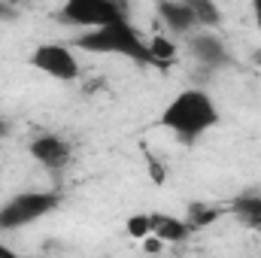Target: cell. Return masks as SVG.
Segmentation results:
<instances>
[{
	"label": "cell",
	"mask_w": 261,
	"mask_h": 258,
	"mask_svg": "<svg viewBox=\"0 0 261 258\" xmlns=\"http://www.w3.org/2000/svg\"><path fill=\"white\" fill-rule=\"evenodd\" d=\"M58 18L67 24H82V28H103L119 18H128L125 3L116 0H70L58 9Z\"/></svg>",
	"instance_id": "4"
},
{
	"label": "cell",
	"mask_w": 261,
	"mask_h": 258,
	"mask_svg": "<svg viewBox=\"0 0 261 258\" xmlns=\"http://www.w3.org/2000/svg\"><path fill=\"white\" fill-rule=\"evenodd\" d=\"M61 194L55 192H18L0 207V231H21L40 219H46L52 210H58Z\"/></svg>",
	"instance_id": "3"
},
{
	"label": "cell",
	"mask_w": 261,
	"mask_h": 258,
	"mask_svg": "<svg viewBox=\"0 0 261 258\" xmlns=\"http://www.w3.org/2000/svg\"><path fill=\"white\" fill-rule=\"evenodd\" d=\"M128 234L146 240V237H149V216H130L128 219Z\"/></svg>",
	"instance_id": "14"
},
{
	"label": "cell",
	"mask_w": 261,
	"mask_h": 258,
	"mask_svg": "<svg viewBox=\"0 0 261 258\" xmlns=\"http://www.w3.org/2000/svg\"><path fill=\"white\" fill-rule=\"evenodd\" d=\"M252 12L258 15V24H261V0H258V3H252Z\"/></svg>",
	"instance_id": "17"
},
{
	"label": "cell",
	"mask_w": 261,
	"mask_h": 258,
	"mask_svg": "<svg viewBox=\"0 0 261 258\" xmlns=\"http://www.w3.org/2000/svg\"><path fill=\"white\" fill-rule=\"evenodd\" d=\"M0 258H24V255H18L12 246H6V243H0Z\"/></svg>",
	"instance_id": "15"
},
{
	"label": "cell",
	"mask_w": 261,
	"mask_h": 258,
	"mask_svg": "<svg viewBox=\"0 0 261 258\" xmlns=\"http://www.w3.org/2000/svg\"><path fill=\"white\" fill-rule=\"evenodd\" d=\"M158 18L161 24L170 28V34H179V37H192L197 34V18L189 6V0H164L158 3Z\"/></svg>",
	"instance_id": "8"
},
{
	"label": "cell",
	"mask_w": 261,
	"mask_h": 258,
	"mask_svg": "<svg viewBox=\"0 0 261 258\" xmlns=\"http://www.w3.org/2000/svg\"><path fill=\"white\" fill-rule=\"evenodd\" d=\"M189 6L197 18V28H216L222 21V9L213 0H189Z\"/></svg>",
	"instance_id": "11"
},
{
	"label": "cell",
	"mask_w": 261,
	"mask_h": 258,
	"mask_svg": "<svg viewBox=\"0 0 261 258\" xmlns=\"http://www.w3.org/2000/svg\"><path fill=\"white\" fill-rule=\"evenodd\" d=\"M219 216H222V210H216V207H203V203H192V210H189L186 222H189V228L195 231V228H203V225H213V222H216Z\"/></svg>",
	"instance_id": "13"
},
{
	"label": "cell",
	"mask_w": 261,
	"mask_h": 258,
	"mask_svg": "<svg viewBox=\"0 0 261 258\" xmlns=\"http://www.w3.org/2000/svg\"><path fill=\"white\" fill-rule=\"evenodd\" d=\"M189 55L206 70H222L231 64V52H228L225 40L216 37L213 31H197L189 37Z\"/></svg>",
	"instance_id": "6"
},
{
	"label": "cell",
	"mask_w": 261,
	"mask_h": 258,
	"mask_svg": "<svg viewBox=\"0 0 261 258\" xmlns=\"http://www.w3.org/2000/svg\"><path fill=\"white\" fill-rule=\"evenodd\" d=\"M216 125H219V110L203 88H182L161 110V128H167L186 146H192L197 137H203Z\"/></svg>",
	"instance_id": "1"
},
{
	"label": "cell",
	"mask_w": 261,
	"mask_h": 258,
	"mask_svg": "<svg viewBox=\"0 0 261 258\" xmlns=\"http://www.w3.org/2000/svg\"><path fill=\"white\" fill-rule=\"evenodd\" d=\"M149 52L155 58V67H167V64H173V58H176V43L170 37H152L149 40Z\"/></svg>",
	"instance_id": "12"
},
{
	"label": "cell",
	"mask_w": 261,
	"mask_h": 258,
	"mask_svg": "<svg viewBox=\"0 0 261 258\" xmlns=\"http://www.w3.org/2000/svg\"><path fill=\"white\" fill-rule=\"evenodd\" d=\"M31 64L40 73L58 79V82H73L79 79V61L73 55V49L64 43H40L31 55Z\"/></svg>",
	"instance_id": "5"
},
{
	"label": "cell",
	"mask_w": 261,
	"mask_h": 258,
	"mask_svg": "<svg viewBox=\"0 0 261 258\" xmlns=\"http://www.w3.org/2000/svg\"><path fill=\"white\" fill-rule=\"evenodd\" d=\"M76 46L85 49V52H94V55H119V58H128V61H137V64L155 67V58L149 52V40L130 24L128 18H119L113 24L79 34Z\"/></svg>",
	"instance_id": "2"
},
{
	"label": "cell",
	"mask_w": 261,
	"mask_h": 258,
	"mask_svg": "<svg viewBox=\"0 0 261 258\" xmlns=\"http://www.w3.org/2000/svg\"><path fill=\"white\" fill-rule=\"evenodd\" d=\"M231 216L243 225V228H252V231H261V194L243 192L237 194L231 203H228Z\"/></svg>",
	"instance_id": "10"
},
{
	"label": "cell",
	"mask_w": 261,
	"mask_h": 258,
	"mask_svg": "<svg viewBox=\"0 0 261 258\" xmlns=\"http://www.w3.org/2000/svg\"><path fill=\"white\" fill-rule=\"evenodd\" d=\"M3 131H6V122H3V119H0V137H3Z\"/></svg>",
	"instance_id": "18"
},
{
	"label": "cell",
	"mask_w": 261,
	"mask_h": 258,
	"mask_svg": "<svg viewBox=\"0 0 261 258\" xmlns=\"http://www.w3.org/2000/svg\"><path fill=\"white\" fill-rule=\"evenodd\" d=\"M28 149H31V158L37 164H43L46 170H64L70 155H73V146L58 134H40L31 140Z\"/></svg>",
	"instance_id": "7"
},
{
	"label": "cell",
	"mask_w": 261,
	"mask_h": 258,
	"mask_svg": "<svg viewBox=\"0 0 261 258\" xmlns=\"http://www.w3.org/2000/svg\"><path fill=\"white\" fill-rule=\"evenodd\" d=\"M0 18H6V21H9V18H15V9H12V6H3V3H0Z\"/></svg>",
	"instance_id": "16"
},
{
	"label": "cell",
	"mask_w": 261,
	"mask_h": 258,
	"mask_svg": "<svg viewBox=\"0 0 261 258\" xmlns=\"http://www.w3.org/2000/svg\"><path fill=\"white\" fill-rule=\"evenodd\" d=\"M192 228L186 219L170 216V213H149V237L161 240V243H182L189 240Z\"/></svg>",
	"instance_id": "9"
}]
</instances>
